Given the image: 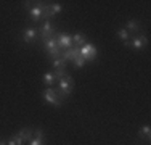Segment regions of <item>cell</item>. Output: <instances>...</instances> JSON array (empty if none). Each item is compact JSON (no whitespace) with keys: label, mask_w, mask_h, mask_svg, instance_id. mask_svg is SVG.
Instances as JSON below:
<instances>
[{"label":"cell","mask_w":151,"mask_h":145,"mask_svg":"<svg viewBox=\"0 0 151 145\" xmlns=\"http://www.w3.org/2000/svg\"><path fill=\"white\" fill-rule=\"evenodd\" d=\"M44 144H45L44 140H37V139H32L29 142V145H44Z\"/></svg>","instance_id":"obj_23"},{"label":"cell","mask_w":151,"mask_h":145,"mask_svg":"<svg viewBox=\"0 0 151 145\" xmlns=\"http://www.w3.org/2000/svg\"><path fill=\"white\" fill-rule=\"evenodd\" d=\"M77 57H81V49L79 47H73V49H68V50H63L61 52V58L64 61H74Z\"/></svg>","instance_id":"obj_10"},{"label":"cell","mask_w":151,"mask_h":145,"mask_svg":"<svg viewBox=\"0 0 151 145\" xmlns=\"http://www.w3.org/2000/svg\"><path fill=\"white\" fill-rule=\"evenodd\" d=\"M37 37H39V31L35 28H26V29H23V32H21V39H23L26 44L35 42Z\"/></svg>","instance_id":"obj_7"},{"label":"cell","mask_w":151,"mask_h":145,"mask_svg":"<svg viewBox=\"0 0 151 145\" xmlns=\"http://www.w3.org/2000/svg\"><path fill=\"white\" fill-rule=\"evenodd\" d=\"M44 45H45V50L48 52V57L52 58V60H56V58L61 57V50H60L58 42H56L55 37H52V39H48V41H45Z\"/></svg>","instance_id":"obj_3"},{"label":"cell","mask_w":151,"mask_h":145,"mask_svg":"<svg viewBox=\"0 0 151 145\" xmlns=\"http://www.w3.org/2000/svg\"><path fill=\"white\" fill-rule=\"evenodd\" d=\"M116 34H117V37L121 39L122 42H124V45H129V41H130V34H129L127 31H125L124 28H119L116 31Z\"/></svg>","instance_id":"obj_14"},{"label":"cell","mask_w":151,"mask_h":145,"mask_svg":"<svg viewBox=\"0 0 151 145\" xmlns=\"http://www.w3.org/2000/svg\"><path fill=\"white\" fill-rule=\"evenodd\" d=\"M73 87H74V81H73V78H71L69 74L68 76H64L63 79H60L58 81V95H60V99L63 100V99H68L69 97V94L73 92Z\"/></svg>","instance_id":"obj_1"},{"label":"cell","mask_w":151,"mask_h":145,"mask_svg":"<svg viewBox=\"0 0 151 145\" xmlns=\"http://www.w3.org/2000/svg\"><path fill=\"white\" fill-rule=\"evenodd\" d=\"M34 139L44 140V142H45V134H44V130H42V129H35V130H34Z\"/></svg>","instance_id":"obj_22"},{"label":"cell","mask_w":151,"mask_h":145,"mask_svg":"<svg viewBox=\"0 0 151 145\" xmlns=\"http://www.w3.org/2000/svg\"><path fill=\"white\" fill-rule=\"evenodd\" d=\"M124 29L129 32V34H132V32H138L140 31V23L137 20H129L127 23H125Z\"/></svg>","instance_id":"obj_12"},{"label":"cell","mask_w":151,"mask_h":145,"mask_svg":"<svg viewBox=\"0 0 151 145\" xmlns=\"http://www.w3.org/2000/svg\"><path fill=\"white\" fill-rule=\"evenodd\" d=\"M55 82H56L55 74H53V72H45V74H44V84L47 87H53V86H55Z\"/></svg>","instance_id":"obj_15"},{"label":"cell","mask_w":151,"mask_h":145,"mask_svg":"<svg viewBox=\"0 0 151 145\" xmlns=\"http://www.w3.org/2000/svg\"><path fill=\"white\" fill-rule=\"evenodd\" d=\"M42 97H44V100L47 102V103L53 105V107H56V108L61 107V102H63V100L60 99L58 92H56L53 87H47L44 92H42Z\"/></svg>","instance_id":"obj_2"},{"label":"cell","mask_w":151,"mask_h":145,"mask_svg":"<svg viewBox=\"0 0 151 145\" xmlns=\"http://www.w3.org/2000/svg\"><path fill=\"white\" fill-rule=\"evenodd\" d=\"M40 39L42 41H48V39H52V37H55V24L52 23V21H45L44 24H42V28H40Z\"/></svg>","instance_id":"obj_6"},{"label":"cell","mask_w":151,"mask_h":145,"mask_svg":"<svg viewBox=\"0 0 151 145\" xmlns=\"http://www.w3.org/2000/svg\"><path fill=\"white\" fill-rule=\"evenodd\" d=\"M55 78H56V81H60V79H63L64 76H68V70L66 68H63V70H55Z\"/></svg>","instance_id":"obj_20"},{"label":"cell","mask_w":151,"mask_h":145,"mask_svg":"<svg viewBox=\"0 0 151 145\" xmlns=\"http://www.w3.org/2000/svg\"><path fill=\"white\" fill-rule=\"evenodd\" d=\"M98 55V50H96V47L93 45V44H84V45L81 47V57L84 58L85 61H93Z\"/></svg>","instance_id":"obj_4"},{"label":"cell","mask_w":151,"mask_h":145,"mask_svg":"<svg viewBox=\"0 0 151 145\" xmlns=\"http://www.w3.org/2000/svg\"><path fill=\"white\" fill-rule=\"evenodd\" d=\"M129 45L135 50H142L148 45V37H146V36H135V37H132L130 41H129Z\"/></svg>","instance_id":"obj_8"},{"label":"cell","mask_w":151,"mask_h":145,"mask_svg":"<svg viewBox=\"0 0 151 145\" xmlns=\"http://www.w3.org/2000/svg\"><path fill=\"white\" fill-rule=\"evenodd\" d=\"M61 10H63L61 3H52V5H50V12H52L53 16H55V14H58V13H61Z\"/></svg>","instance_id":"obj_19"},{"label":"cell","mask_w":151,"mask_h":145,"mask_svg":"<svg viewBox=\"0 0 151 145\" xmlns=\"http://www.w3.org/2000/svg\"><path fill=\"white\" fill-rule=\"evenodd\" d=\"M53 68H55V70H63V68H66V61L61 57L56 58V60H53Z\"/></svg>","instance_id":"obj_17"},{"label":"cell","mask_w":151,"mask_h":145,"mask_svg":"<svg viewBox=\"0 0 151 145\" xmlns=\"http://www.w3.org/2000/svg\"><path fill=\"white\" fill-rule=\"evenodd\" d=\"M0 145H6V142H3V140H0Z\"/></svg>","instance_id":"obj_24"},{"label":"cell","mask_w":151,"mask_h":145,"mask_svg":"<svg viewBox=\"0 0 151 145\" xmlns=\"http://www.w3.org/2000/svg\"><path fill=\"white\" fill-rule=\"evenodd\" d=\"M29 16H31L32 23H39V21H42V16H44V3L39 2V5L32 7L31 12H29Z\"/></svg>","instance_id":"obj_9"},{"label":"cell","mask_w":151,"mask_h":145,"mask_svg":"<svg viewBox=\"0 0 151 145\" xmlns=\"http://www.w3.org/2000/svg\"><path fill=\"white\" fill-rule=\"evenodd\" d=\"M73 63H74V68H77V70H81V68H84V65L87 63V61H85L82 57H77V58H76V60L73 61Z\"/></svg>","instance_id":"obj_21"},{"label":"cell","mask_w":151,"mask_h":145,"mask_svg":"<svg viewBox=\"0 0 151 145\" xmlns=\"http://www.w3.org/2000/svg\"><path fill=\"white\" fill-rule=\"evenodd\" d=\"M138 137H140V139H150V137H151V128L148 124H145L143 128H140Z\"/></svg>","instance_id":"obj_16"},{"label":"cell","mask_w":151,"mask_h":145,"mask_svg":"<svg viewBox=\"0 0 151 145\" xmlns=\"http://www.w3.org/2000/svg\"><path fill=\"white\" fill-rule=\"evenodd\" d=\"M84 44H87V37H85L84 34L77 32V34L73 36V45H74V47H79V49H81Z\"/></svg>","instance_id":"obj_13"},{"label":"cell","mask_w":151,"mask_h":145,"mask_svg":"<svg viewBox=\"0 0 151 145\" xmlns=\"http://www.w3.org/2000/svg\"><path fill=\"white\" fill-rule=\"evenodd\" d=\"M56 42H58V47L60 50L63 52V50H68V49H73V36H69L68 32H58V34L55 36Z\"/></svg>","instance_id":"obj_5"},{"label":"cell","mask_w":151,"mask_h":145,"mask_svg":"<svg viewBox=\"0 0 151 145\" xmlns=\"http://www.w3.org/2000/svg\"><path fill=\"white\" fill-rule=\"evenodd\" d=\"M23 144H24V142H23V140H21L18 136H12L8 140H6V145H23Z\"/></svg>","instance_id":"obj_18"},{"label":"cell","mask_w":151,"mask_h":145,"mask_svg":"<svg viewBox=\"0 0 151 145\" xmlns=\"http://www.w3.org/2000/svg\"><path fill=\"white\" fill-rule=\"evenodd\" d=\"M16 136L19 137L23 142H31V140H32V136H34V129H31V128H23V129L18 130Z\"/></svg>","instance_id":"obj_11"}]
</instances>
